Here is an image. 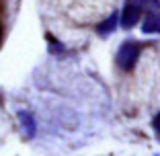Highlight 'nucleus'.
I'll return each instance as SVG.
<instances>
[{"instance_id": "2", "label": "nucleus", "mask_w": 160, "mask_h": 156, "mask_svg": "<svg viewBox=\"0 0 160 156\" xmlns=\"http://www.w3.org/2000/svg\"><path fill=\"white\" fill-rule=\"evenodd\" d=\"M142 13H144V10H142L138 4L125 0V6H123V10H121V27L123 29H132L133 25L142 19Z\"/></svg>"}, {"instance_id": "6", "label": "nucleus", "mask_w": 160, "mask_h": 156, "mask_svg": "<svg viewBox=\"0 0 160 156\" xmlns=\"http://www.w3.org/2000/svg\"><path fill=\"white\" fill-rule=\"evenodd\" d=\"M19 117H21V121H23L25 129H27V136H29V138H33L35 128H33V119H31V115H29V113H21Z\"/></svg>"}, {"instance_id": "5", "label": "nucleus", "mask_w": 160, "mask_h": 156, "mask_svg": "<svg viewBox=\"0 0 160 156\" xmlns=\"http://www.w3.org/2000/svg\"><path fill=\"white\" fill-rule=\"evenodd\" d=\"M133 4H138L142 10H148V13H158L160 10V0H129Z\"/></svg>"}, {"instance_id": "4", "label": "nucleus", "mask_w": 160, "mask_h": 156, "mask_svg": "<svg viewBox=\"0 0 160 156\" xmlns=\"http://www.w3.org/2000/svg\"><path fill=\"white\" fill-rule=\"evenodd\" d=\"M115 27H117V14H111L107 21H103V23L99 25V33L101 35H109V33H113L115 31Z\"/></svg>"}, {"instance_id": "7", "label": "nucleus", "mask_w": 160, "mask_h": 156, "mask_svg": "<svg viewBox=\"0 0 160 156\" xmlns=\"http://www.w3.org/2000/svg\"><path fill=\"white\" fill-rule=\"evenodd\" d=\"M152 125H154V132L160 136V113H156V117H154V121H152Z\"/></svg>"}, {"instance_id": "8", "label": "nucleus", "mask_w": 160, "mask_h": 156, "mask_svg": "<svg viewBox=\"0 0 160 156\" xmlns=\"http://www.w3.org/2000/svg\"><path fill=\"white\" fill-rule=\"evenodd\" d=\"M0 39H2V27H0Z\"/></svg>"}, {"instance_id": "3", "label": "nucleus", "mask_w": 160, "mask_h": 156, "mask_svg": "<svg viewBox=\"0 0 160 156\" xmlns=\"http://www.w3.org/2000/svg\"><path fill=\"white\" fill-rule=\"evenodd\" d=\"M144 33H160V13H148L144 25H142Z\"/></svg>"}, {"instance_id": "1", "label": "nucleus", "mask_w": 160, "mask_h": 156, "mask_svg": "<svg viewBox=\"0 0 160 156\" xmlns=\"http://www.w3.org/2000/svg\"><path fill=\"white\" fill-rule=\"evenodd\" d=\"M138 58H140V45L136 41H125L117 52V64L121 70L129 72V70H133Z\"/></svg>"}]
</instances>
